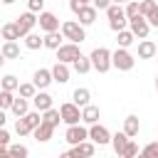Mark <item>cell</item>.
<instances>
[{"mask_svg":"<svg viewBox=\"0 0 158 158\" xmlns=\"http://www.w3.org/2000/svg\"><path fill=\"white\" fill-rule=\"evenodd\" d=\"M59 32L64 35V40H69V42H74V44H81V42L86 40V32H84V27H81L77 20L62 22V25H59Z\"/></svg>","mask_w":158,"mask_h":158,"instance_id":"obj_1","label":"cell"},{"mask_svg":"<svg viewBox=\"0 0 158 158\" xmlns=\"http://www.w3.org/2000/svg\"><path fill=\"white\" fill-rule=\"evenodd\" d=\"M89 99H91V91H89V89H84V86L74 89V94H72V101H74L79 109H84V106L89 104Z\"/></svg>","mask_w":158,"mask_h":158,"instance_id":"obj_22","label":"cell"},{"mask_svg":"<svg viewBox=\"0 0 158 158\" xmlns=\"http://www.w3.org/2000/svg\"><path fill=\"white\" fill-rule=\"evenodd\" d=\"M79 2H81V5H89V2H91V0H79Z\"/></svg>","mask_w":158,"mask_h":158,"instance_id":"obj_52","label":"cell"},{"mask_svg":"<svg viewBox=\"0 0 158 158\" xmlns=\"http://www.w3.org/2000/svg\"><path fill=\"white\" fill-rule=\"evenodd\" d=\"M91 5H94L96 10H106V7L111 5V0H91Z\"/></svg>","mask_w":158,"mask_h":158,"instance_id":"obj_43","label":"cell"},{"mask_svg":"<svg viewBox=\"0 0 158 158\" xmlns=\"http://www.w3.org/2000/svg\"><path fill=\"white\" fill-rule=\"evenodd\" d=\"M2 64H5V57H2V52H0V67H2Z\"/></svg>","mask_w":158,"mask_h":158,"instance_id":"obj_50","label":"cell"},{"mask_svg":"<svg viewBox=\"0 0 158 158\" xmlns=\"http://www.w3.org/2000/svg\"><path fill=\"white\" fill-rule=\"evenodd\" d=\"M54 52H57V62H64V64H72V62L81 54V52H79V44H74V42H67V44L57 47Z\"/></svg>","mask_w":158,"mask_h":158,"instance_id":"obj_6","label":"cell"},{"mask_svg":"<svg viewBox=\"0 0 158 158\" xmlns=\"http://www.w3.org/2000/svg\"><path fill=\"white\" fill-rule=\"evenodd\" d=\"M10 111H12V114H15L17 118H20V116H25V114L30 111V104H27V99H22V96L17 99V96H15V101H12V106H10Z\"/></svg>","mask_w":158,"mask_h":158,"instance_id":"obj_25","label":"cell"},{"mask_svg":"<svg viewBox=\"0 0 158 158\" xmlns=\"http://www.w3.org/2000/svg\"><path fill=\"white\" fill-rule=\"evenodd\" d=\"M94 151H96V143H91V141H81L79 146H72V156L74 158H91Z\"/></svg>","mask_w":158,"mask_h":158,"instance_id":"obj_13","label":"cell"},{"mask_svg":"<svg viewBox=\"0 0 158 158\" xmlns=\"http://www.w3.org/2000/svg\"><path fill=\"white\" fill-rule=\"evenodd\" d=\"M2 2H5V5H12V2H15V0H2Z\"/></svg>","mask_w":158,"mask_h":158,"instance_id":"obj_53","label":"cell"},{"mask_svg":"<svg viewBox=\"0 0 158 158\" xmlns=\"http://www.w3.org/2000/svg\"><path fill=\"white\" fill-rule=\"evenodd\" d=\"M0 158H12V156H10V151H7V148H2V151H0Z\"/></svg>","mask_w":158,"mask_h":158,"instance_id":"obj_47","label":"cell"},{"mask_svg":"<svg viewBox=\"0 0 158 158\" xmlns=\"http://www.w3.org/2000/svg\"><path fill=\"white\" fill-rule=\"evenodd\" d=\"M89 59H91V69H96L99 74H106L111 69V52L106 47H96L89 54Z\"/></svg>","mask_w":158,"mask_h":158,"instance_id":"obj_2","label":"cell"},{"mask_svg":"<svg viewBox=\"0 0 158 158\" xmlns=\"http://www.w3.org/2000/svg\"><path fill=\"white\" fill-rule=\"evenodd\" d=\"M7 151H10V156H12V158H27V156H30V151H27V146H22V143H15V146H7Z\"/></svg>","mask_w":158,"mask_h":158,"instance_id":"obj_34","label":"cell"},{"mask_svg":"<svg viewBox=\"0 0 158 158\" xmlns=\"http://www.w3.org/2000/svg\"><path fill=\"white\" fill-rule=\"evenodd\" d=\"M138 131H141V123H138V116H126L123 118V133L128 136V138H133V136H138Z\"/></svg>","mask_w":158,"mask_h":158,"instance_id":"obj_20","label":"cell"},{"mask_svg":"<svg viewBox=\"0 0 158 158\" xmlns=\"http://www.w3.org/2000/svg\"><path fill=\"white\" fill-rule=\"evenodd\" d=\"M156 52H158L156 42H151V40H141L138 42V57L141 59H151V57H156Z\"/></svg>","mask_w":158,"mask_h":158,"instance_id":"obj_19","label":"cell"},{"mask_svg":"<svg viewBox=\"0 0 158 158\" xmlns=\"http://www.w3.org/2000/svg\"><path fill=\"white\" fill-rule=\"evenodd\" d=\"M72 67H74V72H77V74H86V72L91 69V59H89V57H84V54H79V57L72 62Z\"/></svg>","mask_w":158,"mask_h":158,"instance_id":"obj_24","label":"cell"},{"mask_svg":"<svg viewBox=\"0 0 158 158\" xmlns=\"http://www.w3.org/2000/svg\"><path fill=\"white\" fill-rule=\"evenodd\" d=\"M52 81H54V79H52V72H49V69H37V72L32 74V84H35L40 91H44Z\"/></svg>","mask_w":158,"mask_h":158,"instance_id":"obj_12","label":"cell"},{"mask_svg":"<svg viewBox=\"0 0 158 158\" xmlns=\"http://www.w3.org/2000/svg\"><path fill=\"white\" fill-rule=\"evenodd\" d=\"M69 10H72V12L77 15V12L81 10V2H79V0H69Z\"/></svg>","mask_w":158,"mask_h":158,"instance_id":"obj_45","label":"cell"},{"mask_svg":"<svg viewBox=\"0 0 158 158\" xmlns=\"http://www.w3.org/2000/svg\"><path fill=\"white\" fill-rule=\"evenodd\" d=\"M118 158H128V156H118Z\"/></svg>","mask_w":158,"mask_h":158,"instance_id":"obj_55","label":"cell"},{"mask_svg":"<svg viewBox=\"0 0 158 158\" xmlns=\"http://www.w3.org/2000/svg\"><path fill=\"white\" fill-rule=\"evenodd\" d=\"M143 151H146V153H148L151 158H158V146H156V141H153V143H148V146H146Z\"/></svg>","mask_w":158,"mask_h":158,"instance_id":"obj_42","label":"cell"},{"mask_svg":"<svg viewBox=\"0 0 158 158\" xmlns=\"http://www.w3.org/2000/svg\"><path fill=\"white\" fill-rule=\"evenodd\" d=\"M156 91H158V77H156Z\"/></svg>","mask_w":158,"mask_h":158,"instance_id":"obj_54","label":"cell"},{"mask_svg":"<svg viewBox=\"0 0 158 158\" xmlns=\"http://www.w3.org/2000/svg\"><path fill=\"white\" fill-rule=\"evenodd\" d=\"M126 143H128V136H126L123 131H118V133H114V136H111V146H114V151H116V156H121V153H123V148H126Z\"/></svg>","mask_w":158,"mask_h":158,"instance_id":"obj_23","label":"cell"},{"mask_svg":"<svg viewBox=\"0 0 158 158\" xmlns=\"http://www.w3.org/2000/svg\"><path fill=\"white\" fill-rule=\"evenodd\" d=\"M17 91H20V96H22V99H32V96L37 94V86H35L32 81H25V84H20V86H17Z\"/></svg>","mask_w":158,"mask_h":158,"instance_id":"obj_32","label":"cell"},{"mask_svg":"<svg viewBox=\"0 0 158 158\" xmlns=\"http://www.w3.org/2000/svg\"><path fill=\"white\" fill-rule=\"evenodd\" d=\"M0 30H2V25H0ZM0 37H2V35H0Z\"/></svg>","mask_w":158,"mask_h":158,"instance_id":"obj_56","label":"cell"},{"mask_svg":"<svg viewBox=\"0 0 158 158\" xmlns=\"http://www.w3.org/2000/svg\"><path fill=\"white\" fill-rule=\"evenodd\" d=\"M32 104H35V109L42 114V111H47V109H52V96L47 94V91H37L35 96H32Z\"/></svg>","mask_w":158,"mask_h":158,"instance_id":"obj_17","label":"cell"},{"mask_svg":"<svg viewBox=\"0 0 158 158\" xmlns=\"http://www.w3.org/2000/svg\"><path fill=\"white\" fill-rule=\"evenodd\" d=\"M25 121L30 123V128H37V126L42 123V114H40L37 109H35V111H27V114H25Z\"/></svg>","mask_w":158,"mask_h":158,"instance_id":"obj_35","label":"cell"},{"mask_svg":"<svg viewBox=\"0 0 158 158\" xmlns=\"http://www.w3.org/2000/svg\"><path fill=\"white\" fill-rule=\"evenodd\" d=\"M111 2H118L121 5V2H131V0H111Z\"/></svg>","mask_w":158,"mask_h":158,"instance_id":"obj_51","label":"cell"},{"mask_svg":"<svg viewBox=\"0 0 158 158\" xmlns=\"http://www.w3.org/2000/svg\"><path fill=\"white\" fill-rule=\"evenodd\" d=\"M52 133H54V126H49V123H44V121H42L37 128H32V136H35L40 143H47V141L52 138Z\"/></svg>","mask_w":158,"mask_h":158,"instance_id":"obj_18","label":"cell"},{"mask_svg":"<svg viewBox=\"0 0 158 158\" xmlns=\"http://www.w3.org/2000/svg\"><path fill=\"white\" fill-rule=\"evenodd\" d=\"M59 116H62V121H64L67 126H74V123L81 121V109H79L74 101H67V104L59 106Z\"/></svg>","mask_w":158,"mask_h":158,"instance_id":"obj_4","label":"cell"},{"mask_svg":"<svg viewBox=\"0 0 158 158\" xmlns=\"http://www.w3.org/2000/svg\"><path fill=\"white\" fill-rule=\"evenodd\" d=\"M128 27H131V35H133V37H138V40H146V37H148V32H151V25H148V20H146L143 15L131 17V20H128Z\"/></svg>","mask_w":158,"mask_h":158,"instance_id":"obj_9","label":"cell"},{"mask_svg":"<svg viewBox=\"0 0 158 158\" xmlns=\"http://www.w3.org/2000/svg\"><path fill=\"white\" fill-rule=\"evenodd\" d=\"M42 7H44V0H27V10L30 12H42Z\"/></svg>","mask_w":158,"mask_h":158,"instance_id":"obj_40","label":"cell"},{"mask_svg":"<svg viewBox=\"0 0 158 158\" xmlns=\"http://www.w3.org/2000/svg\"><path fill=\"white\" fill-rule=\"evenodd\" d=\"M62 40H64V35H62L59 30H54V32H44V37H42V47H47V49H57V47H62Z\"/></svg>","mask_w":158,"mask_h":158,"instance_id":"obj_16","label":"cell"},{"mask_svg":"<svg viewBox=\"0 0 158 158\" xmlns=\"http://www.w3.org/2000/svg\"><path fill=\"white\" fill-rule=\"evenodd\" d=\"M136 158H151V156H148V153H146V151H141V153H138V156H136Z\"/></svg>","mask_w":158,"mask_h":158,"instance_id":"obj_49","label":"cell"},{"mask_svg":"<svg viewBox=\"0 0 158 158\" xmlns=\"http://www.w3.org/2000/svg\"><path fill=\"white\" fill-rule=\"evenodd\" d=\"M7 146H10V133H7L5 128H0V151L7 148Z\"/></svg>","mask_w":158,"mask_h":158,"instance_id":"obj_41","label":"cell"},{"mask_svg":"<svg viewBox=\"0 0 158 158\" xmlns=\"http://www.w3.org/2000/svg\"><path fill=\"white\" fill-rule=\"evenodd\" d=\"M99 118H101V111H99V106H94V104H86V106L81 109V121H84L86 126H91V123H99Z\"/></svg>","mask_w":158,"mask_h":158,"instance_id":"obj_15","label":"cell"},{"mask_svg":"<svg viewBox=\"0 0 158 158\" xmlns=\"http://www.w3.org/2000/svg\"><path fill=\"white\" fill-rule=\"evenodd\" d=\"M146 20H148V25H151V27H158V7H156V10L146 17Z\"/></svg>","mask_w":158,"mask_h":158,"instance_id":"obj_44","label":"cell"},{"mask_svg":"<svg viewBox=\"0 0 158 158\" xmlns=\"http://www.w3.org/2000/svg\"><path fill=\"white\" fill-rule=\"evenodd\" d=\"M37 25H40V30H42V32H54V30H59V17H57L54 12L42 10V12H40V17H37Z\"/></svg>","mask_w":158,"mask_h":158,"instance_id":"obj_10","label":"cell"},{"mask_svg":"<svg viewBox=\"0 0 158 158\" xmlns=\"http://www.w3.org/2000/svg\"><path fill=\"white\" fill-rule=\"evenodd\" d=\"M15 25H17V32H20V37H25V35H30L32 30H35V25H37V15L35 12H22L17 20H15Z\"/></svg>","mask_w":158,"mask_h":158,"instance_id":"obj_8","label":"cell"},{"mask_svg":"<svg viewBox=\"0 0 158 158\" xmlns=\"http://www.w3.org/2000/svg\"><path fill=\"white\" fill-rule=\"evenodd\" d=\"M59 158H74V156H72V151H67V153H62Z\"/></svg>","mask_w":158,"mask_h":158,"instance_id":"obj_48","label":"cell"},{"mask_svg":"<svg viewBox=\"0 0 158 158\" xmlns=\"http://www.w3.org/2000/svg\"><path fill=\"white\" fill-rule=\"evenodd\" d=\"M52 79L57 81V84H67L69 81V64H64V62H57L52 69Z\"/></svg>","mask_w":158,"mask_h":158,"instance_id":"obj_14","label":"cell"},{"mask_svg":"<svg viewBox=\"0 0 158 158\" xmlns=\"http://www.w3.org/2000/svg\"><path fill=\"white\" fill-rule=\"evenodd\" d=\"M126 25H128V20H126V17H121V20H109V27H111L114 32H121V30H126Z\"/></svg>","mask_w":158,"mask_h":158,"instance_id":"obj_38","label":"cell"},{"mask_svg":"<svg viewBox=\"0 0 158 158\" xmlns=\"http://www.w3.org/2000/svg\"><path fill=\"white\" fill-rule=\"evenodd\" d=\"M121 156H128V158H136V156H138V146H136V143H133V141L128 138V143H126V148H123V153H121Z\"/></svg>","mask_w":158,"mask_h":158,"instance_id":"obj_39","label":"cell"},{"mask_svg":"<svg viewBox=\"0 0 158 158\" xmlns=\"http://www.w3.org/2000/svg\"><path fill=\"white\" fill-rule=\"evenodd\" d=\"M156 146H158V141H156Z\"/></svg>","mask_w":158,"mask_h":158,"instance_id":"obj_57","label":"cell"},{"mask_svg":"<svg viewBox=\"0 0 158 158\" xmlns=\"http://www.w3.org/2000/svg\"><path fill=\"white\" fill-rule=\"evenodd\" d=\"M138 7H141V15H143V17H148L158 5H156V0H141V2H138Z\"/></svg>","mask_w":158,"mask_h":158,"instance_id":"obj_37","label":"cell"},{"mask_svg":"<svg viewBox=\"0 0 158 158\" xmlns=\"http://www.w3.org/2000/svg\"><path fill=\"white\" fill-rule=\"evenodd\" d=\"M0 52H2L5 59H17V57H20V47H17V42H5V44L0 47Z\"/></svg>","mask_w":158,"mask_h":158,"instance_id":"obj_27","label":"cell"},{"mask_svg":"<svg viewBox=\"0 0 158 158\" xmlns=\"http://www.w3.org/2000/svg\"><path fill=\"white\" fill-rule=\"evenodd\" d=\"M5 121H7V118H5V111L0 109V128H5Z\"/></svg>","mask_w":158,"mask_h":158,"instance_id":"obj_46","label":"cell"},{"mask_svg":"<svg viewBox=\"0 0 158 158\" xmlns=\"http://www.w3.org/2000/svg\"><path fill=\"white\" fill-rule=\"evenodd\" d=\"M42 121L57 128V126H59V121H62V116H59V109H54V106H52V109H47V111H42Z\"/></svg>","mask_w":158,"mask_h":158,"instance_id":"obj_26","label":"cell"},{"mask_svg":"<svg viewBox=\"0 0 158 158\" xmlns=\"http://www.w3.org/2000/svg\"><path fill=\"white\" fill-rule=\"evenodd\" d=\"M133 64H136V57H133L128 49L118 47L116 52H111V67H116L118 72H131Z\"/></svg>","mask_w":158,"mask_h":158,"instance_id":"obj_3","label":"cell"},{"mask_svg":"<svg viewBox=\"0 0 158 158\" xmlns=\"http://www.w3.org/2000/svg\"><path fill=\"white\" fill-rule=\"evenodd\" d=\"M89 141L96 143V146H106V143H111V133H109L106 126L91 123V126H89Z\"/></svg>","mask_w":158,"mask_h":158,"instance_id":"obj_7","label":"cell"},{"mask_svg":"<svg viewBox=\"0 0 158 158\" xmlns=\"http://www.w3.org/2000/svg\"><path fill=\"white\" fill-rule=\"evenodd\" d=\"M15 133H17V136H27V133H32L30 123L25 121V116H20V118L15 121Z\"/></svg>","mask_w":158,"mask_h":158,"instance_id":"obj_36","label":"cell"},{"mask_svg":"<svg viewBox=\"0 0 158 158\" xmlns=\"http://www.w3.org/2000/svg\"><path fill=\"white\" fill-rule=\"evenodd\" d=\"M123 15H126V20H131V17H138V15H141L138 0H131V2H126V7H123Z\"/></svg>","mask_w":158,"mask_h":158,"instance_id":"obj_33","label":"cell"},{"mask_svg":"<svg viewBox=\"0 0 158 158\" xmlns=\"http://www.w3.org/2000/svg\"><path fill=\"white\" fill-rule=\"evenodd\" d=\"M0 35H2L5 42H17L20 40V32H17V25L15 22H5L2 30H0Z\"/></svg>","mask_w":158,"mask_h":158,"instance_id":"obj_21","label":"cell"},{"mask_svg":"<svg viewBox=\"0 0 158 158\" xmlns=\"http://www.w3.org/2000/svg\"><path fill=\"white\" fill-rule=\"evenodd\" d=\"M12 101H15V91L0 89V109H2V111H7V109L12 106Z\"/></svg>","mask_w":158,"mask_h":158,"instance_id":"obj_31","label":"cell"},{"mask_svg":"<svg viewBox=\"0 0 158 158\" xmlns=\"http://www.w3.org/2000/svg\"><path fill=\"white\" fill-rule=\"evenodd\" d=\"M17 86H20V81H17L15 74H5L2 81H0V89H7V91H17Z\"/></svg>","mask_w":158,"mask_h":158,"instance_id":"obj_30","label":"cell"},{"mask_svg":"<svg viewBox=\"0 0 158 158\" xmlns=\"http://www.w3.org/2000/svg\"><path fill=\"white\" fill-rule=\"evenodd\" d=\"M25 47H27V49H40V47H42V35H37V32L25 35Z\"/></svg>","mask_w":158,"mask_h":158,"instance_id":"obj_29","label":"cell"},{"mask_svg":"<svg viewBox=\"0 0 158 158\" xmlns=\"http://www.w3.org/2000/svg\"><path fill=\"white\" fill-rule=\"evenodd\" d=\"M94 20H96V7L94 5H81V10L77 12V22L81 27H89V25H94Z\"/></svg>","mask_w":158,"mask_h":158,"instance_id":"obj_11","label":"cell"},{"mask_svg":"<svg viewBox=\"0 0 158 158\" xmlns=\"http://www.w3.org/2000/svg\"><path fill=\"white\" fill-rule=\"evenodd\" d=\"M118 37H116V42H118V47H123V49H128L133 42H136V37L131 35V30H121V32H116Z\"/></svg>","mask_w":158,"mask_h":158,"instance_id":"obj_28","label":"cell"},{"mask_svg":"<svg viewBox=\"0 0 158 158\" xmlns=\"http://www.w3.org/2000/svg\"><path fill=\"white\" fill-rule=\"evenodd\" d=\"M156 54H158V52H156Z\"/></svg>","mask_w":158,"mask_h":158,"instance_id":"obj_58","label":"cell"},{"mask_svg":"<svg viewBox=\"0 0 158 158\" xmlns=\"http://www.w3.org/2000/svg\"><path fill=\"white\" fill-rule=\"evenodd\" d=\"M86 138H89V128H84V126H79V123L67 126V131H64V141H67L69 146H79V143L86 141Z\"/></svg>","mask_w":158,"mask_h":158,"instance_id":"obj_5","label":"cell"}]
</instances>
